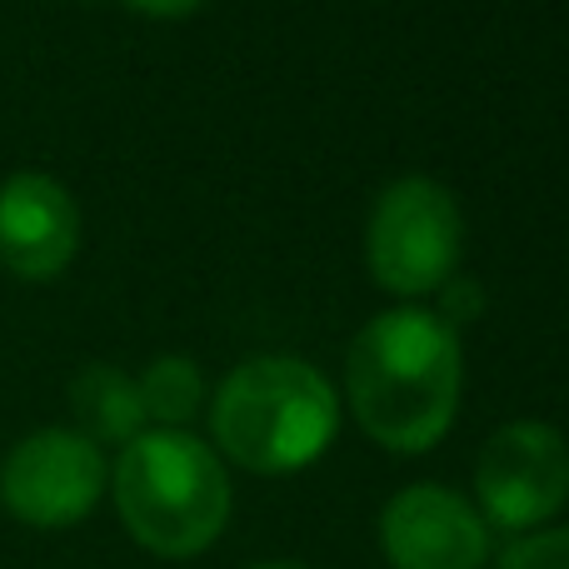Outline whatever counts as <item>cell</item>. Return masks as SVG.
<instances>
[{"label": "cell", "instance_id": "12", "mask_svg": "<svg viewBox=\"0 0 569 569\" xmlns=\"http://www.w3.org/2000/svg\"><path fill=\"white\" fill-rule=\"evenodd\" d=\"M440 290H445V315H440L445 325L450 320H475V315H480V284L460 280V284H440Z\"/></svg>", "mask_w": 569, "mask_h": 569}, {"label": "cell", "instance_id": "2", "mask_svg": "<svg viewBox=\"0 0 569 569\" xmlns=\"http://www.w3.org/2000/svg\"><path fill=\"white\" fill-rule=\"evenodd\" d=\"M340 400L315 365L290 355H260L230 370L210 405L220 450L256 475H295L335 440Z\"/></svg>", "mask_w": 569, "mask_h": 569}, {"label": "cell", "instance_id": "9", "mask_svg": "<svg viewBox=\"0 0 569 569\" xmlns=\"http://www.w3.org/2000/svg\"><path fill=\"white\" fill-rule=\"evenodd\" d=\"M70 410L80 420V435L90 445H120L126 450L136 435H146V405L140 385L116 365H86L70 380Z\"/></svg>", "mask_w": 569, "mask_h": 569}, {"label": "cell", "instance_id": "7", "mask_svg": "<svg viewBox=\"0 0 569 569\" xmlns=\"http://www.w3.org/2000/svg\"><path fill=\"white\" fill-rule=\"evenodd\" d=\"M380 545L395 569H485L490 525L445 485H410L380 515Z\"/></svg>", "mask_w": 569, "mask_h": 569}, {"label": "cell", "instance_id": "1", "mask_svg": "<svg viewBox=\"0 0 569 569\" xmlns=\"http://www.w3.org/2000/svg\"><path fill=\"white\" fill-rule=\"evenodd\" d=\"M460 340L435 310L400 305L355 335L345 390L360 430L395 455H420L445 440L460 410Z\"/></svg>", "mask_w": 569, "mask_h": 569}, {"label": "cell", "instance_id": "6", "mask_svg": "<svg viewBox=\"0 0 569 569\" xmlns=\"http://www.w3.org/2000/svg\"><path fill=\"white\" fill-rule=\"evenodd\" d=\"M106 455L80 430H36L0 465V505L30 530H66L96 510Z\"/></svg>", "mask_w": 569, "mask_h": 569}, {"label": "cell", "instance_id": "4", "mask_svg": "<svg viewBox=\"0 0 569 569\" xmlns=\"http://www.w3.org/2000/svg\"><path fill=\"white\" fill-rule=\"evenodd\" d=\"M465 220L440 180L405 176L375 200L365 230V260L375 284L390 295H430L460 266Z\"/></svg>", "mask_w": 569, "mask_h": 569}, {"label": "cell", "instance_id": "11", "mask_svg": "<svg viewBox=\"0 0 569 569\" xmlns=\"http://www.w3.org/2000/svg\"><path fill=\"white\" fill-rule=\"evenodd\" d=\"M500 569H569V530L520 535V540L500 555Z\"/></svg>", "mask_w": 569, "mask_h": 569}, {"label": "cell", "instance_id": "8", "mask_svg": "<svg viewBox=\"0 0 569 569\" xmlns=\"http://www.w3.org/2000/svg\"><path fill=\"white\" fill-rule=\"evenodd\" d=\"M80 210L56 176L20 170L0 186V266L20 280H56L76 260Z\"/></svg>", "mask_w": 569, "mask_h": 569}, {"label": "cell", "instance_id": "3", "mask_svg": "<svg viewBox=\"0 0 569 569\" xmlns=\"http://www.w3.org/2000/svg\"><path fill=\"white\" fill-rule=\"evenodd\" d=\"M116 510L130 540L160 560L210 550L230 520V480L220 455L186 430H146L116 460Z\"/></svg>", "mask_w": 569, "mask_h": 569}, {"label": "cell", "instance_id": "5", "mask_svg": "<svg viewBox=\"0 0 569 569\" xmlns=\"http://www.w3.org/2000/svg\"><path fill=\"white\" fill-rule=\"evenodd\" d=\"M480 520L500 530H535L569 500V440L545 420H515L485 440L475 465Z\"/></svg>", "mask_w": 569, "mask_h": 569}, {"label": "cell", "instance_id": "14", "mask_svg": "<svg viewBox=\"0 0 569 569\" xmlns=\"http://www.w3.org/2000/svg\"><path fill=\"white\" fill-rule=\"evenodd\" d=\"M256 569H305V565H256Z\"/></svg>", "mask_w": 569, "mask_h": 569}, {"label": "cell", "instance_id": "13", "mask_svg": "<svg viewBox=\"0 0 569 569\" xmlns=\"http://www.w3.org/2000/svg\"><path fill=\"white\" fill-rule=\"evenodd\" d=\"M130 10H140V16H160V20H176V16H190V10H200V0H126Z\"/></svg>", "mask_w": 569, "mask_h": 569}, {"label": "cell", "instance_id": "10", "mask_svg": "<svg viewBox=\"0 0 569 569\" xmlns=\"http://www.w3.org/2000/svg\"><path fill=\"white\" fill-rule=\"evenodd\" d=\"M136 385L146 420H160L166 430H186L196 420L200 400H206V380H200L196 360H186V355H160Z\"/></svg>", "mask_w": 569, "mask_h": 569}]
</instances>
